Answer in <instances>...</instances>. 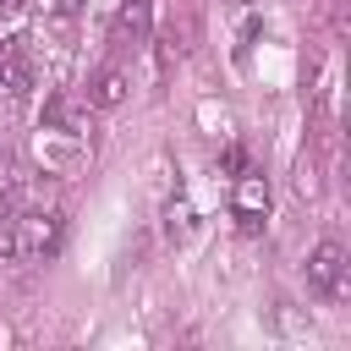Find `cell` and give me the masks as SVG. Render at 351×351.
I'll return each mask as SVG.
<instances>
[{"mask_svg":"<svg viewBox=\"0 0 351 351\" xmlns=\"http://www.w3.org/2000/svg\"><path fill=\"white\" fill-rule=\"evenodd\" d=\"M11 230H16V258H49V252L60 247V236H66V219L49 208V214H22V219H11Z\"/></svg>","mask_w":351,"mask_h":351,"instance_id":"1","label":"cell"},{"mask_svg":"<svg viewBox=\"0 0 351 351\" xmlns=\"http://www.w3.org/2000/svg\"><path fill=\"white\" fill-rule=\"evenodd\" d=\"M340 285H346V247L340 241H318L307 252V291L329 302V296H340Z\"/></svg>","mask_w":351,"mask_h":351,"instance_id":"2","label":"cell"},{"mask_svg":"<svg viewBox=\"0 0 351 351\" xmlns=\"http://www.w3.org/2000/svg\"><path fill=\"white\" fill-rule=\"evenodd\" d=\"M230 214H236L247 230H258V225H263V214H269V176H258V170H236Z\"/></svg>","mask_w":351,"mask_h":351,"instance_id":"3","label":"cell"},{"mask_svg":"<svg viewBox=\"0 0 351 351\" xmlns=\"http://www.w3.org/2000/svg\"><path fill=\"white\" fill-rule=\"evenodd\" d=\"M126 88H132V77H126L121 66H104V71L88 82V104H93V110H115V104L126 99Z\"/></svg>","mask_w":351,"mask_h":351,"instance_id":"4","label":"cell"},{"mask_svg":"<svg viewBox=\"0 0 351 351\" xmlns=\"http://www.w3.org/2000/svg\"><path fill=\"white\" fill-rule=\"evenodd\" d=\"M148 22H154V0H126L115 16V44H143Z\"/></svg>","mask_w":351,"mask_h":351,"instance_id":"5","label":"cell"},{"mask_svg":"<svg viewBox=\"0 0 351 351\" xmlns=\"http://www.w3.org/2000/svg\"><path fill=\"white\" fill-rule=\"evenodd\" d=\"M22 82V60H16V44H0V88H16Z\"/></svg>","mask_w":351,"mask_h":351,"instance_id":"6","label":"cell"},{"mask_svg":"<svg viewBox=\"0 0 351 351\" xmlns=\"http://www.w3.org/2000/svg\"><path fill=\"white\" fill-rule=\"evenodd\" d=\"M5 258H16V230H11V219H0V263Z\"/></svg>","mask_w":351,"mask_h":351,"instance_id":"7","label":"cell"},{"mask_svg":"<svg viewBox=\"0 0 351 351\" xmlns=\"http://www.w3.org/2000/svg\"><path fill=\"white\" fill-rule=\"evenodd\" d=\"M16 11H22V0H0V16H5V22H11Z\"/></svg>","mask_w":351,"mask_h":351,"instance_id":"8","label":"cell"}]
</instances>
